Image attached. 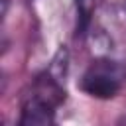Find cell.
Wrapping results in <instances>:
<instances>
[{"label":"cell","mask_w":126,"mask_h":126,"mask_svg":"<svg viewBox=\"0 0 126 126\" xmlns=\"http://www.w3.org/2000/svg\"><path fill=\"white\" fill-rule=\"evenodd\" d=\"M83 91L89 93L91 96H96V98H110L118 93L120 89V83H118V77L114 75L112 67L110 65H93L87 75L83 77V83H81Z\"/></svg>","instance_id":"cell-1"}]
</instances>
